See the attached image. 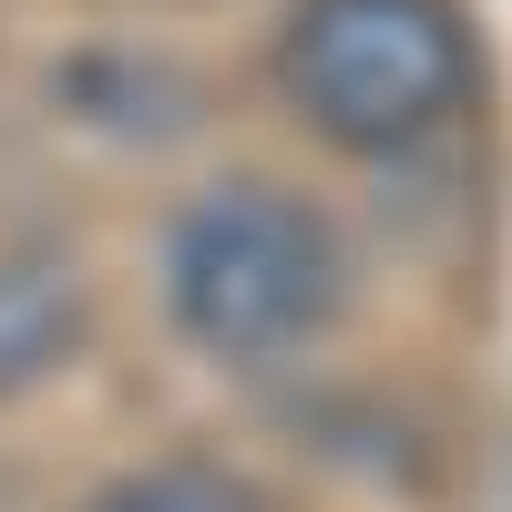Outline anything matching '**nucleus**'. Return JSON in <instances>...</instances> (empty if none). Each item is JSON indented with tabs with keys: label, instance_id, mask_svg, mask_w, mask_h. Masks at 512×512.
Listing matches in <instances>:
<instances>
[{
	"label": "nucleus",
	"instance_id": "nucleus-3",
	"mask_svg": "<svg viewBox=\"0 0 512 512\" xmlns=\"http://www.w3.org/2000/svg\"><path fill=\"white\" fill-rule=\"evenodd\" d=\"M82 338V287L62 256H0V400L52 379Z\"/></svg>",
	"mask_w": 512,
	"mask_h": 512
},
{
	"label": "nucleus",
	"instance_id": "nucleus-4",
	"mask_svg": "<svg viewBox=\"0 0 512 512\" xmlns=\"http://www.w3.org/2000/svg\"><path fill=\"white\" fill-rule=\"evenodd\" d=\"M82 512H277V502L216 461H154V472H123L113 492H93Z\"/></svg>",
	"mask_w": 512,
	"mask_h": 512
},
{
	"label": "nucleus",
	"instance_id": "nucleus-2",
	"mask_svg": "<svg viewBox=\"0 0 512 512\" xmlns=\"http://www.w3.org/2000/svg\"><path fill=\"white\" fill-rule=\"evenodd\" d=\"M164 297H175L185 338H205L216 359H277V349H297V338L328 318L338 246H328V226L297 195L216 185L164 236Z\"/></svg>",
	"mask_w": 512,
	"mask_h": 512
},
{
	"label": "nucleus",
	"instance_id": "nucleus-1",
	"mask_svg": "<svg viewBox=\"0 0 512 512\" xmlns=\"http://www.w3.org/2000/svg\"><path fill=\"white\" fill-rule=\"evenodd\" d=\"M277 72H287V103L328 144L390 154V144H420L441 113H461L472 31L451 0H297Z\"/></svg>",
	"mask_w": 512,
	"mask_h": 512
}]
</instances>
